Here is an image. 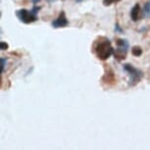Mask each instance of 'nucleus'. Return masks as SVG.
I'll list each match as a JSON object with an SVG mask.
<instances>
[{
    "label": "nucleus",
    "mask_w": 150,
    "mask_h": 150,
    "mask_svg": "<svg viewBox=\"0 0 150 150\" xmlns=\"http://www.w3.org/2000/svg\"><path fill=\"white\" fill-rule=\"evenodd\" d=\"M6 59L5 58H1V70H2V73L4 72V68L6 66Z\"/></svg>",
    "instance_id": "ddd939ff"
},
{
    "label": "nucleus",
    "mask_w": 150,
    "mask_h": 150,
    "mask_svg": "<svg viewBox=\"0 0 150 150\" xmlns=\"http://www.w3.org/2000/svg\"><path fill=\"white\" fill-rule=\"evenodd\" d=\"M117 45L118 47H122V48H125V49H129V42L128 40L126 39H123V38H118L117 39Z\"/></svg>",
    "instance_id": "6e6552de"
},
{
    "label": "nucleus",
    "mask_w": 150,
    "mask_h": 150,
    "mask_svg": "<svg viewBox=\"0 0 150 150\" xmlns=\"http://www.w3.org/2000/svg\"><path fill=\"white\" fill-rule=\"evenodd\" d=\"M39 9H40V7H36V6H35V7L33 8L32 12H33V14H36V13L38 12V10H39Z\"/></svg>",
    "instance_id": "4468645a"
},
{
    "label": "nucleus",
    "mask_w": 150,
    "mask_h": 150,
    "mask_svg": "<svg viewBox=\"0 0 150 150\" xmlns=\"http://www.w3.org/2000/svg\"><path fill=\"white\" fill-rule=\"evenodd\" d=\"M32 1L33 2V3H38V2L40 1V0H32Z\"/></svg>",
    "instance_id": "dca6fc26"
},
{
    "label": "nucleus",
    "mask_w": 150,
    "mask_h": 150,
    "mask_svg": "<svg viewBox=\"0 0 150 150\" xmlns=\"http://www.w3.org/2000/svg\"><path fill=\"white\" fill-rule=\"evenodd\" d=\"M94 52L98 59H100V60H107L112 55V53L114 52V49H113L109 39L105 38H100L95 42Z\"/></svg>",
    "instance_id": "f257e3e1"
},
{
    "label": "nucleus",
    "mask_w": 150,
    "mask_h": 150,
    "mask_svg": "<svg viewBox=\"0 0 150 150\" xmlns=\"http://www.w3.org/2000/svg\"><path fill=\"white\" fill-rule=\"evenodd\" d=\"M143 17L144 18H149L150 17V1H147L143 6Z\"/></svg>",
    "instance_id": "1a4fd4ad"
},
{
    "label": "nucleus",
    "mask_w": 150,
    "mask_h": 150,
    "mask_svg": "<svg viewBox=\"0 0 150 150\" xmlns=\"http://www.w3.org/2000/svg\"><path fill=\"white\" fill-rule=\"evenodd\" d=\"M132 54L135 57H139L142 55V49L139 46H134L132 48Z\"/></svg>",
    "instance_id": "9d476101"
},
{
    "label": "nucleus",
    "mask_w": 150,
    "mask_h": 150,
    "mask_svg": "<svg viewBox=\"0 0 150 150\" xmlns=\"http://www.w3.org/2000/svg\"><path fill=\"white\" fill-rule=\"evenodd\" d=\"M139 16H140V6L137 3L132 7V9L131 11V18L134 22H137L139 20Z\"/></svg>",
    "instance_id": "423d86ee"
},
{
    "label": "nucleus",
    "mask_w": 150,
    "mask_h": 150,
    "mask_svg": "<svg viewBox=\"0 0 150 150\" xmlns=\"http://www.w3.org/2000/svg\"><path fill=\"white\" fill-rule=\"evenodd\" d=\"M17 17L21 22L24 24H30V23L35 22L38 18H36L35 14H33L32 11L26 10V9H21L17 11Z\"/></svg>",
    "instance_id": "7ed1b4c3"
},
{
    "label": "nucleus",
    "mask_w": 150,
    "mask_h": 150,
    "mask_svg": "<svg viewBox=\"0 0 150 150\" xmlns=\"http://www.w3.org/2000/svg\"><path fill=\"white\" fill-rule=\"evenodd\" d=\"M115 30H116V32H120V33L123 32V30L121 29L120 26H119L118 24H116V26H115Z\"/></svg>",
    "instance_id": "2eb2a0df"
},
{
    "label": "nucleus",
    "mask_w": 150,
    "mask_h": 150,
    "mask_svg": "<svg viewBox=\"0 0 150 150\" xmlns=\"http://www.w3.org/2000/svg\"><path fill=\"white\" fill-rule=\"evenodd\" d=\"M124 70L126 71V72H128L129 77H131V80H129V81H131L129 84H131V86H135V84L141 80V78H142V76H143V74L140 70L134 68L131 64H125Z\"/></svg>",
    "instance_id": "f03ea898"
},
{
    "label": "nucleus",
    "mask_w": 150,
    "mask_h": 150,
    "mask_svg": "<svg viewBox=\"0 0 150 150\" xmlns=\"http://www.w3.org/2000/svg\"><path fill=\"white\" fill-rule=\"evenodd\" d=\"M69 22L66 18V15H65V12H61L60 15L55 21L52 22V27L55 28V29H58V28H65L68 26Z\"/></svg>",
    "instance_id": "20e7f679"
},
{
    "label": "nucleus",
    "mask_w": 150,
    "mask_h": 150,
    "mask_svg": "<svg viewBox=\"0 0 150 150\" xmlns=\"http://www.w3.org/2000/svg\"><path fill=\"white\" fill-rule=\"evenodd\" d=\"M119 1H121V0H103V4L104 6H110L113 3H117Z\"/></svg>",
    "instance_id": "9b49d317"
},
{
    "label": "nucleus",
    "mask_w": 150,
    "mask_h": 150,
    "mask_svg": "<svg viewBox=\"0 0 150 150\" xmlns=\"http://www.w3.org/2000/svg\"><path fill=\"white\" fill-rule=\"evenodd\" d=\"M77 2H81V1H83V0H76Z\"/></svg>",
    "instance_id": "f3484780"
},
{
    "label": "nucleus",
    "mask_w": 150,
    "mask_h": 150,
    "mask_svg": "<svg viewBox=\"0 0 150 150\" xmlns=\"http://www.w3.org/2000/svg\"><path fill=\"white\" fill-rule=\"evenodd\" d=\"M127 52H128V49H125V48L122 47H118L117 49L114 50V57L117 59V60H124L127 57Z\"/></svg>",
    "instance_id": "39448f33"
},
{
    "label": "nucleus",
    "mask_w": 150,
    "mask_h": 150,
    "mask_svg": "<svg viewBox=\"0 0 150 150\" xmlns=\"http://www.w3.org/2000/svg\"><path fill=\"white\" fill-rule=\"evenodd\" d=\"M9 48V45H8L5 41H1L0 42V49L1 50H6Z\"/></svg>",
    "instance_id": "f8f14e48"
},
{
    "label": "nucleus",
    "mask_w": 150,
    "mask_h": 150,
    "mask_svg": "<svg viewBox=\"0 0 150 150\" xmlns=\"http://www.w3.org/2000/svg\"><path fill=\"white\" fill-rule=\"evenodd\" d=\"M103 81L105 83H108V84H113V83H115V81H116V80H115V76H114V73L112 72V70L110 71V73H108V74H105V75L103 76Z\"/></svg>",
    "instance_id": "0eeeda50"
}]
</instances>
